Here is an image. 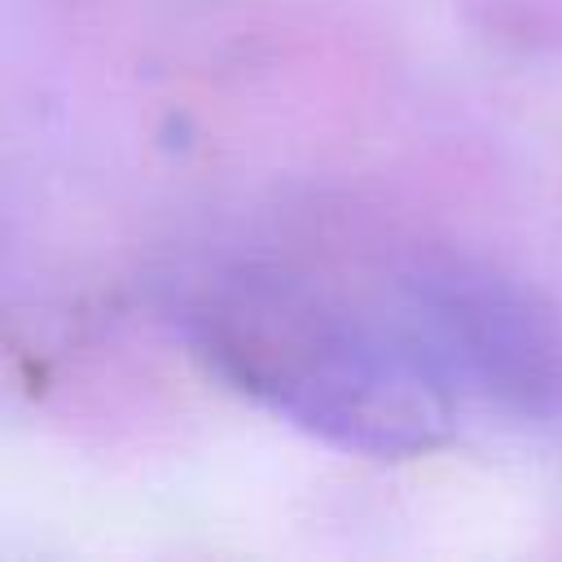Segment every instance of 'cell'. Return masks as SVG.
Here are the masks:
<instances>
[{
    "label": "cell",
    "mask_w": 562,
    "mask_h": 562,
    "mask_svg": "<svg viewBox=\"0 0 562 562\" xmlns=\"http://www.w3.org/2000/svg\"><path fill=\"white\" fill-rule=\"evenodd\" d=\"M171 325L211 378L338 452L404 461L452 435V386L408 329L290 268L215 263L180 281Z\"/></svg>",
    "instance_id": "cell-1"
},
{
    "label": "cell",
    "mask_w": 562,
    "mask_h": 562,
    "mask_svg": "<svg viewBox=\"0 0 562 562\" xmlns=\"http://www.w3.org/2000/svg\"><path fill=\"white\" fill-rule=\"evenodd\" d=\"M395 321L452 395L518 417L562 408V321L514 277L465 259L413 263L395 281Z\"/></svg>",
    "instance_id": "cell-2"
}]
</instances>
